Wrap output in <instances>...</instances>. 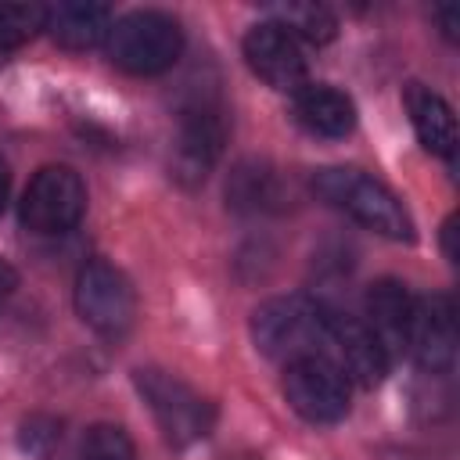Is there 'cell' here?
I'll list each match as a JSON object with an SVG mask.
<instances>
[{
	"label": "cell",
	"mask_w": 460,
	"mask_h": 460,
	"mask_svg": "<svg viewBox=\"0 0 460 460\" xmlns=\"http://www.w3.org/2000/svg\"><path fill=\"white\" fill-rule=\"evenodd\" d=\"M226 201L241 212H262V208H277L284 201V187L280 176L270 165L259 162H241L230 180H226Z\"/></svg>",
	"instance_id": "obj_16"
},
{
	"label": "cell",
	"mask_w": 460,
	"mask_h": 460,
	"mask_svg": "<svg viewBox=\"0 0 460 460\" xmlns=\"http://www.w3.org/2000/svg\"><path fill=\"white\" fill-rule=\"evenodd\" d=\"M183 54V29L165 11H129L108 32V58L129 75H158Z\"/></svg>",
	"instance_id": "obj_3"
},
{
	"label": "cell",
	"mask_w": 460,
	"mask_h": 460,
	"mask_svg": "<svg viewBox=\"0 0 460 460\" xmlns=\"http://www.w3.org/2000/svg\"><path fill=\"white\" fill-rule=\"evenodd\" d=\"M402 104H406L410 126H413L417 140L424 144V151L453 162L456 158V115H453L449 101L424 83H406Z\"/></svg>",
	"instance_id": "obj_12"
},
{
	"label": "cell",
	"mask_w": 460,
	"mask_h": 460,
	"mask_svg": "<svg viewBox=\"0 0 460 460\" xmlns=\"http://www.w3.org/2000/svg\"><path fill=\"white\" fill-rule=\"evenodd\" d=\"M284 399L309 424H338L349 413V377L327 356H302L284 370Z\"/></svg>",
	"instance_id": "obj_7"
},
{
	"label": "cell",
	"mask_w": 460,
	"mask_h": 460,
	"mask_svg": "<svg viewBox=\"0 0 460 460\" xmlns=\"http://www.w3.org/2000/svg\"><path fill=\"white\" fill-rule=\"evenodd\" d=\"M313 190L359 226L388 237V241H413V219L402 208V201L374 176L359 169H316Z\"/></svg>",
	"instance_id": "obj_2"
},
{
	"label": "cell",
	"mask_w": 460,
	"mask_h": 460,
	"mask_svg": "<svg viewBox=\"0 0 460 460\" xmlns=\"http://www.w3.org/2000/svg\"><path fill=\"white\" fill-rule=\"evenodd\" d=\"M331 349V363L356 385L363 388H374L385 381L388 374V352L385 345L374 338V331L356 320V316H345V313H334L331 309V320H327V345Z\"/></svg>",
	"instance_id": "obj_11"
},
{
	"label": "cell",
	"mask_w": 460,
	"mask_h": 460,
	"mask_svg": "<svg viewBox=\"0 0 460 460\" xmlns=\"http://www.w3.org/2000/svg\"><path fill=\"white\" fill-rule=\"evenodd\" d=\"M75 460H133V442L119 424H93Z\"/></svg>",
	"instance_id": "obj_19"
},
{
	"label": "cell",
	"mask_w": 460,
	"mask_h": 460,
	"mask_svg": "<svg viewBox=\"0 0 460 460\" xmlns=\"http://www.w3.org/2000/svg\"><path fill=\"white\" fill-rule=\"evenodd\" d=\"M413 295L406 291V284L381 277L367 288V316H370V331L374 338L385 345V352L392 349H406V334H410V316H413Z\"/></svg>",
	"instance_id": "obj_15"
},
{
	"label": "cell",
	"mask_w": 460,
	"mask_h": 460,
	"mask_svg": "<svg viewBox=\"0 0 460 460\" xmlns=\"http://www.w3.org/2000/svg\"><path fill=\"white\" fill-rule=\"evenodd\" d=\"M435 14H438V22H442V32H446L449 40H456V29H460V11H456V7H438Z\"/></svg>",
	"instance_id": "obj_20"
},
{
	"label": "cell",
	"mask_w": 460,
	"mask_h": 460,
	"mask_svg": "<svg viewBox=\"0 0 460 460\" xmlns=\"http://www.w3.org/2000/svg\"><path fill=\"white\" fill-rule=\"evenodd\" d=\"M75 313L101 338H122L137 323V291L119 266L90 259L75 277Z\"/></svg>",
	"instance_id": "obj_5"
},
{
	"label": "cell",
	"mask_w": 460,
	"mask_h": 460,
	"mask_svg": "<svg viewBox=\"0 0 460 460\" xmlns=\"http://www.w3.org/2000/svg\"><path fill=\"white\" fill-rule=\"evenodd\" d=\"M18 212L32 234H65L86 212V183L72 165H43L29 180Z\"/></svg>",
	"instance_id": "obj_6"
},
{
	"label": "cell",
	"mask_w": 460,
	"mask_h": 460,
	"mask_svg": "<svg viewBox=\"0 0 460 460\" xmlns=\"http://www.w3.org/2000/svg\"><path fill=\"white\" fill-rule=\"evenodd\" d=\"M115 18L108 4H90V0H68V4H54L43 14V29L50 32V40L65 50H93L108 40Z\"/></svg>",
	"instance_id": "obj_14"
},
{
	"label": "cell",
	"mask_w": 460,
	"mask_h": 460,
	"mask_svg": "<svg viewBox=\"0 0 460 460\" xmlns=\"http://www.w3.org/2000/svg\"><path fill=\"white\" fill-rule=\"evenodd\" d=\"M14 288H18V273H14V266H11V262H4V259H0V302H4Z\"/></svg>",
	"instance_id": "obj_21"
},
{
	"label": "cell",
	"mask_w": 460,
	"mask_h": 460,
	"mask_svg": "<svg viewBox=\"0 0 460 460\" xmlns=\"http://www.w3.org/2000/svg\"><path fill=\"white\" fill-rule=\"evenodd\" d=\"M133 385L144 395L147 410L155 413L162 435L172 446H180V449L194 446L212 431L216 406L198 388H190L183 377H176L169 370H158V367H140L133 374Z\"/></svg>",
	"instance_id": "obj_4"
},
{
	"label": "cell",
	"mask_w": 460,
	"mask_h": 460,
	"mask_svg": "<svg viewBox=\"0 0 460 460\" xmlns=\"http://www.w3.org/2000/svg\"><path fill=\"white\" fill-rule=\"evenodd\" d=\"M47 7L36 4H0V54L29 43L43 29Z\"/></svg>",
	"instance_id": "obj_18"
},
{
	"label": "cell",
	"mask_w": 460,
	"mask_h": 460,
	"mask_svg": "<svg viewBox=\"0 0 460 460\" xmlns=\"http://www.w3.org/2000/svg\"><path fill=\"white\" fill-rule=\"evenodd\" d=\"M226 144V115L216 101H194L190 108H183L180 126H176V140H172V176L183 187L201 183L212 165L219 162Z\"/></svg>",
	"instance_id": "obj_8"
},
{
	"label": "cell",
	"mask_w": 460,
	"mask_h": 460,
	"mask_svg": "<svg viewBox=\"0 0 460 460\" xmlns=\"http://www.w3.org/2000/svg\"><path fill=\"white\" fill-rule=\"evenodd\" d=\"M7 190H11V169H7V162L0 158V212H4V205H7Z\"/></svg>",
	"instance_id": "obj_23"
},
{
	"label": "cell",
	"mask_w": 460,
	"mask_h": 460,
	"mask_svg": "<svg viewBox=\"0 0 460 460\" xmlns=\"http://www.w3.org/2000/svg\"><path fill=\"white\" fill-rule=\"evenodd\" d=\"M241 47H244L248 68H252L266 86L288 90V93H295V90L305 86V75H309L305 54H302L298 40H291L280 25H273V22L252 25V29L244 32V43H241Z\"/></svg>",
	"instance_id": "obj_10"
},
{
	"label": "cell",
	"mask_w": 460,
	"mask_h": 460,
	"mask_svg": "<svg viewBox=\"0 0 460 460\" xmlns=\"http://www.w3.org/2000/svg\"><path fill=\"white\" fill-rule=\"evenodd\" d=\"M453 237H456V219L449 216V219L442 223V248H446V259H449V262H456V244H453Z\"/></svg>",
	"instance_id": "obj_22"
},
{
	"label": "cell",
	"mask_w": 460,
	"mask_h": 460,
	"mask_svg": "<svg viewBox=\"0 0 460 460\" xmlns=\"http://www.w3.org/2000/svg\"><path fill=\"white\" fill-rule=\"evenodd\" d=\"M331 309L309 295H277L252 313V341L270 359L323 356Z\"/></svg>",
	"instance_id": "obj_1"
},
{
	"label": "cell",
	"mask_w": 460,
	"mask_h": 460,
	"mask_svg": "<svg viewBox=\"0 0 460 460\" xmlns=\"http://www.w3.org/2000/svg\"><path fill=\"white\" fill-rule=\"evenodd\" d=\"M273 25H280L291 40H305V43H331L338 32V18L323 7V4H273L270 7Z\"/></svg>",
	"instance_id": "obj_17"
},
{
	"label": "cell",
	"mask_w": 460,
	"mask_h": 460,
	"mask_svg": "<svg viewBox=\"0 0 460 460\" xmlns=\"http://www.w3.org/2000/svg\"><path fill=\"white\" fill-rule=\"evenodd\" d=\"M0 65H4V54H0Z\"/></svg>",
	"instance_id": "obj_24"
},
{
	"label": "cell",
	"mask_w": 460,
	"mask_h": 460,
	"mask_svg": "<svg viewBox=\"0 0 460 460\" xmlns=\"http://www.w3.org/2000/svg\"><path fill=\"white\" fill-rule=\"evenodd\" d=\"M406 349L428 374H449L456 363V309L449 295H424L413 302Z\"/></svg>",
	"instance_id": "obj_9"
},
{
	"label": "cell",
	"mask_w": 460,
	"mask_h": 460,
	"mask_svg": "<svg viewBox=\"0 0 460 460\" xmlns=\"http://www.w3.org/2000/svg\"><path fill=\"white\" fill-rule=\"evenodd\" d=\"M295 119L313 137L341 140L356 129V104L331 83H305L302 90H295Z\"/></svg>",
	"instance_id": "obj_13"
}]
</instances>
